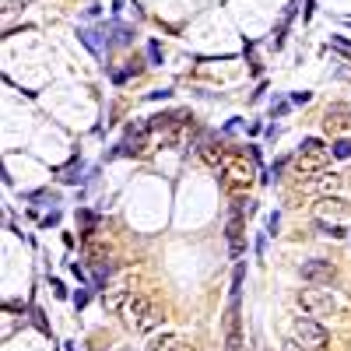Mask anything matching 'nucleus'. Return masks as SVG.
<instances>
[{"mask_svg":"<svg viewBox=\"0 0 351 351\" xmlns=\"http://www.w3.org/2000/svg\"><path fill=\"white\" fill-rule=\"evenodd\" d=\"M106 306L120 313L123 324L130 330H137V334H152V330L162 327V309L148 295H141V291H120V295H109Z\"/></svg>","mask_w":351,"mask_h":351,"instance_id":"nucleus-1","label":"nucleus"},{"mask_svg":"<svg viewBox=\"0 0 351 351\" xmlns=\"http://www.w3.org/2000/svg\"><path fill=\"white\" fill-rule=\"evenodd\" d=\"M327 148L319 144L316 137H309V141H302V148H299V155H295V172L299 176H306V183H316V176L324 172V165H327Z\"/></svg>","mask_w":351,"mask_h":351,"instance_id":"nucleus-2","label":"nucleus"},{"mask_svg":"<svg viewBox=\"0 0 351 351\" xmlns=\"http://www.w3.org/2000/svg\"><path fill=\"white\" fill-rule=\"evenodd\" d=\"M291 334H295V341H299L302 348H309V351H324V348H330V330L319 324L316 316H299V319H295V327H291Z\"/></svg>","mask_w":351,"mask_h":351,"instance_id":"nucleus-3","label":"nucleus"},{"mask_svg":"<svg viewBox=\"0 0 351 351\" xmlns=\"http://www.w3.org/2000/svg\"><path fill=\"white\" fill-rule=\"evenodd\" d=\"M299 306H302L306 316H334L337 313V299L330 295L327 288H319V285L299 291Z\"/></svg>","mask_w":351,"mask_h":351,"instance_id":"nucleus-4","label":"nucleus"},{"mask_svg":"<svg viewBox=\"0 0 351 351\" xmlns=\"http://www.w3.org/2000/svg\"><path fill=\"white\" fill-rule=\"evenodd\" d=\"M250 180H253V165H250L246 158H239V155H228V162L221 165V183H225V190H246Z\"/></svg>","mask_w":351,"mask_h":351,"instance_id":"nucleus-5","label":"nucleus"},{"mask_svg":"<svg viewBox=\"0 0 351 351\" xmlns=\"http://www.w3.org/2000/svg\"><path fill=\"white\" fill-rule=\"evenodd\" d=\"M299 274H302V281H309V285H330L334 278H337V267L330 260H306L302 267H299Z\"/></svg>","mask_w":351,"mask_h":351,"instance_id":"nucleus-6","label":"nucleus"},{"mask_svg":"<svg viewBox=\"0 0 351 351\" xmlns=\"http://www.w3.org/2000/svg\"><path fill=\"white\" fill-rule=\"evenodd\" d=\"M225 351H243V327H239V299L228 302L225 313Z\"/></svg>","mask_w":351,"mask_h":351,"instance_id":"nucleus-7","label":"nucleus"},{"mask_svg":"<svg viewBox=\"0 0 351 351\" xmlns=\"http://www.w3.org/2000/svg\"><path fill=\"white\" fill-rule=\"evenodd\" d=\"M152 130H155L152 120L130 123V127H127V137H123V144H120V152H144V148H148V134H152Z\"/></svg>","mask_w":351,"mask_h":351,"instance_id":"nucleus-8","label":"nucleus"},{"mask_svg":"<svg viewBox=\"0 0 351 351\" xmlns=\"http://www.w3.org/2000/svg\"><path fill=\"white\" fill-rule=\"evenodd\" d=\"M316 215H319V218H348L351 208H348V200H344V197H337V193H324V197H319V204H316Z\"/></svg>","mask_w":351,"mask_h":351,"instance_id":"nucleus-9","label":"nucleus"},{"mask_svg":"<svg viewBox=\"0 0 351 351\" xmlns=\"http://www.w3.org/2000/svg\"><path fill=\"white\" fill-rule=\"evenodd\" d=\"M200 158L208 162L211 169H221V165L228 162V152L221 148V144H211V141H208V144H200Z\"/></svg>","mask_w":351,"mask_h":351,"instance_id":"nucleus-10","label":"nucleus"},{"mask_svg":"<svg viewBox=\"0 0 351 351\" xmlns=\"http://www.w3.org/2000/svg\"><path fill=\"white\" fill-rule=\"evenodd\" d=\"M316 186L324 190V193H337V190L344 186V176H341V172H327V169H324V172L316 176Z\"/></svg>","mask_w":351,"mask_h":351,"instance_id":"nucleus-11","label":"nucleus"},{"mask_svg":"<svg viewBox=\"0 0 351 351\" xmlns=\"http://www.w3.org/2000/svg\"><path fill=\"white\" fill-rule=\"evenodd\" d=\"M186 341L183 337H176V334H162V337H155L152 344H148V351H180Z\"/></svg>","mask_w":351,"mask_h":351,"instance_id":"nucleus-12","label":"nucleus"},{"mask_svg":"<svg viewBox=\"0 0 351 351\" xmlns=\"http://www.w3.org/2000/svg\"><path fill=\"white\" fill-rule=\"evenodd\" d=\"M327 130H334V134L351 130V116H330V112H327Z\"/></svg>","mask_w":351,"mask_h":351,"instance_id":"nucleus-13","label":"nucleus"},{"mask_svg":"<svg viewBox=\"0 0 351 351\" xmlns=\"http://www.w3.org/2000/svg\"><path fill=\"white\" fill-rule=\"evenodd\" d=\"M330 155H334V158H351V141H348V137L337 141L334 148H330Z\"/></svg>","mask_w":351,"mask_h":351,"instance_id":"nucleus-14","label":"nucleus"},{"mask_svg":"<svg viewBox=\"0 0 351 351\" xmlns=\"http://www.w3.org/2000/svg\"><path fill=\"white\" fill-rule=\"evenodd\" d=\"M285 351H309V348H302V344H299V341H291V344H288V348H285Z\"/></svg>","mask_w":351,"mask_h":351,"instance_id":"nucleus-15","label":"nucleus"},{"mask_svg":"<svg viewBox=\"0 0 351 351\" xmlns=\"http://www.w3.org/2000/svg\"><path fill=\"white\" fill-rule=\"evenodd\" d=\"M180 351H193V348H190V344H183V348H180Z\"/></svg>","mask_w":351,"mask_h":351,"instance_id":"nucleus-16","label":"nucleus"}]
</instances>
